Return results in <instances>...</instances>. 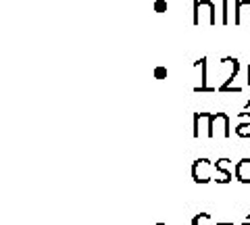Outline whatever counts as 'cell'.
<instances>
[{
    "label": "cell",
    "instance_id": "obj_4",
    "mask_svg": "<svg viewBox=\"0 0 250 225\" xmlns=\"http://www.w3.org/2000/svg\"><path fill=\"white\" fill-rule=\"evenodd\" d=\"M210 119H213V113L194 115V138H213L210 136Z\"/></svg>",
    "mask_w": 250,
    "mask_h": 225
},
{
    "label": "cell",
    "instance_id": "obj_7",
    "mask_svg": "<svg viewBox=\"0 0 250 225\" xmlns=\"http://www.w3.org/2000/svg\"><path fill=\"white\" fill-rule=\"evenodd\" d=\"M238 119L242 121L236 127V136L240 138H250V113H240Z\"/></svg>",
    "mask_w": 250,
    "mask_h": 225
},
{
    "label": "cell",
    "instance_id": "obj_11",
    "mask_svg": "<svg viewBox=\"0 0 250 225\" xmlns=\"http://www.w3.org/2000/svg\"><path fill=\"white\" fill-rule=\"evenodd\" d=\"M154 73H156V77H165V75H167V71H165V69H163V67H159Z\"/></svg>",
    "mask_w": 250,
    "mask_h": 225
},
{
    "label": "cell",
    "instance_id": "obj_14",
    "mask_svg": "<svg viewBox=\"0 0 250 225\" xmlns=\"http://www.w3.org/2000/svg\"><path fill=\"white\" fill-rule=\"evenodd\" d=\"M156 225H165V223H156Z\"/></svg>",
    "mask_w": 250,
    "mask_h": 225
},
{
    "label": "cell",
    "instance_id": "obj_10",
    "mask_svg": "<svg viewBox=\"0 0 250 225\" xmlns=\"http://www.w3.org/2000/svg\"><path fill=\"white\" fill-rule=\"evenodd\" d=\"M217 167L219 169H225V171H231V161L229 159H219L217 161Z\"/></svg>",
    "mask_w": 250,
    "mask_h": 225
},
{
    "label": "cell",
    "instance_id": "obj_2",
    "mask_svg": "<svg viewBox=\"0 0 250 225\" xmlns=\"http://www.w3.org/2000/svg\"><path fill=\"white\" fill-rule=\"evenodd\" d=\"M213 173H215V165L208 159H198L192 165V177L196 184H208L213 182Z\"/></svg>",
    "mask_w": 250,
    "mask_h": 225
},
{
    "label": "cell",
    "instance_id": "obj_12",
    "mask_svg": "<svg viewBox=\"0 0 250 225\" xmlns=\"http://www.w3.org/2000/svg\"><path fill=\"white\" fill-rule=\"evenodd\" d=\"M154 6H156V11H165V6H167V4L163 2V0H159V2H156Z\"/></svg>",
    "mask_w": 250,
    "mask_h": 225
},
{
    "label": "cell",
    "instance_id": "obj_6",
    "mask_svg": "<svg viewBox=\"0 0 250 225\" xmlns=\"http://www.w3.org/2000/svg\"><path fill=\"white\" fill-rule=\"evenodd\" d=\"M236 180L240 184H250V159H242L236 167H233Z\"/></svg>",
    "mask_w": 250,
    "mask_h": 225
},
{
    "label": "cell",
    "instance_id": "obj_8",
    "mask_svg": "<svg viewBox=\"0 0 250 225\" xmlns=\"http://www.w3.org/2000/svg\"><path fill=\"white\" fill-rule=\"evenodd\" d=\"M213 182H217V184H229V182H231V171H225V169L215 167Z\"/></svg>",
    "mask_w": 250,
    "mask_h": 225
},
{
    "label": "cell",
    "instance_id": "obj_5",
    "mask_svg": "<svg viewBox=\"0 0 250 225\" xmlns=\"http://www.w3.org/2000/svg\"><path fill=\"white\" fill-rule=\"evenodd\" d=\"M236 25H250V0H236Z\"/></svg>",
    "mask_w": 250,
    "mask_h": 225
},
{
    "label": "cell",
    "instance_id": "obj_3",
    "mask_svg": "<svg viewBox=\"0 0 250 225\" xmlns=\"http://www.w3.org/2000/svg\"><path fill=\"white\" fill-rule=\"evenodd\" d=\"M210 136L229 138V117L225 113H213V119H210Z\"/></svg>",
    "mask_w": 250,
    "mask_h": 225
},
{
    "label": "cell",
    "instance_id": "obj_13",
    "mask_svg": "<svg viewBox=\"0 0 250 225\" xmlns=\"http://www.w3.org/2000/svg\"><path fill=\"white\" fill-rule=\"evenodd\" d=\"M248 88H250V63H248Z\"/></svg>",
    "mask_w": 250,
    "mask_h": 225
},
{
    "label": "cell",
    "instance_id": "obj_1",
    "mask_svg": "<svg viewBox=\"0 0 250 225\" xmlns=\"http://www.w3.org/2000/svg\"><path fill=\"white\" fill-rule=\"evenodd\" d=\"M217 15L210 0H194V25H215Z\"/></svg>",
    "mask_w": 250,
    "mask_h": 225
},
{
    "label": "cell",
    "instance_id": "obj_9",
    "mask_svg": "<svg viewBox=\"0 0 250 225\" xmlns=\"http://www.w3.org/2000/svg\"><path fill=\"white\" fill-rule=\"evenodd\" d=\"M208 221H210V215H208V213H198V215L192 219V225H207Z\"/></svg>",
    "mask_w": 250,
    "mask_h": 225
}]
</instances>
